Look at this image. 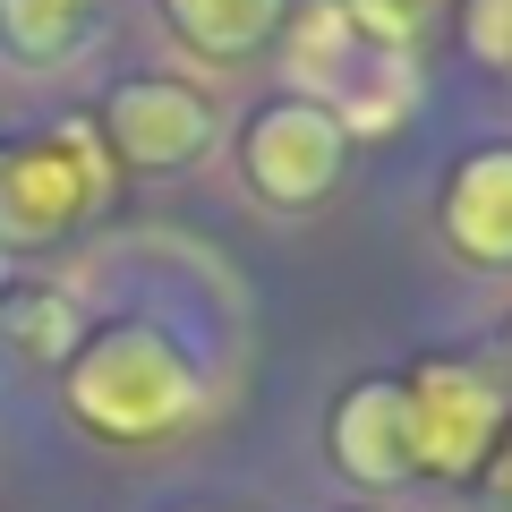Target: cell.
<instances>
[{
	"label": "cell",
	"mask_w": 512,
	"mask_h": 512,
	"mask_svg": "<svg viewBox=\"0 0 512 512\" xmlns=\"http://www.w3.org/2000/svg\"><path fill=\"white\" fill-rule=\"evenodd\" d=\"M69 410L111 444H154L197 410V367L171 333L154 325H111L77 342L69 359Z\"/></svg>",
	"instance_id": "6da1fadb"
},
{
	"label": "cell",
	"mask_w": 512,
	"mask_h": 512,
	"mask_svg": "<svg viewBox=\"0 0 512 512\" xmlns=\"http://www.w3.org/2000/svg\"><path fill=\"white\" fill-rule=\"evenodd\" d=\"M410 402V444H419V470H478L504 436V393H495L478 367L461 359H427L419 376L402 384Z\"/></svg>",
	"instance_id": "7a4b0ae2"
},
{
	"label": "cell",
	"mask_w": 512,
	"mask_h": 512,
	"mask_svg": "<svg viewBox=\"0 0 512 512\" xmlns=\"http://www.w3.org/2000/svg\"><path fill=\"white\" fill-rule=\"evenodd\" d=\"M94 128H60L43 146H9L0 154V239H52L94 205Z\"/></svg>",
	"instance_id": "3957f363"
},
{
	"label": "cell",
	"mask_w": 512,
	"mask_h": 512,
	"mask_svg": "<svg viewBox=\"0 0 512 512\" xmlns=\"http://www.w3.org/2000/svg\"><path fill=\"white\" fill-rule=\"evenodd\" d=\"M342 154H350V128L325 103H299L291 94V103H265L248 120V180L274 205H316L342 180Z\"/></svg>",
	"instance_id": "277c9868"
},
{
	"label": "cell",
	"mask_w": 512,
	"mask_h": 512,
	"mask_svg": "<svg viewBox=\"0 0 512 512\" xmlns=\"http://www.w3.org/2000/svg\"><path fill=\"white\" fill-rule=\"evenodd\" d=\"M103 137H111V154L137 163V171H180V163H197V154H205L214 111H205V94L180 86V77H137V86L111 94Z\"/></svg>",
	"instance_id": "5b68a950"
},
{
	"label": "cell",
	"mask_w": 512,
	"mask_h": 512,
	"mask_svg": "<svg viewBox=\"0 0 512 512\" xmlns=\"http://www.w3.org/2000/svg\"><path fill=\"white\" fill-rule=\"evenodd\" d=\"M333 461H342L359 487H402V478H419V444H410V402L402 384H350L342 410H333Z\"/></svg>",
	"instance_id": "8992f818"
},
{
	"label": "cell",
	"mask_w": 512,
	"mask_h": 512,
	"mask_svg": "<svg viewBox=\"0 0 512 512\" xmlns=\"http://www.w3.org/2000/svg\"><path fill=\"white\" fill-rule=\"evenodd\" d=\"M444 239L470 265H512V146H487L444 188Z\"/></svg>",
	"instance_id": "52a82bcc"
},
{
	"label": "cell",
	"mask_w": 512,
	"mask_h": 512,
	"mask_svg": "<svg viewBox=\"0 0 512 512\" xmlns=\"http://www.w3.org/2000/svg\"><path fill=\"white\" fill-rule=\"evenodd\" d=\"M282 9H291V0H163V18L180 26V43H197V52H214V60L256 52V43L282 26Z\"/></svg>",
	"instance_id": "ba28073f"
},
{
	"label": "cell",
	"mask_w": 512,
	"mask_h": 512,
	"mask_svg": "<svg viewBox=\"0 0 512 512\" xmlns=\"http://www.w3.org/2000/svg\"><path fill=\"white\" fill-rule=\"evenodd\" d=\"M86 18H94V0H0V35L26 60H60L86 35Z\"/></svg>",
	"instance_id": "9c48e42d"
},
{
	"label": "cell",
	"mask_w": 512,
	"mask_h": 512,
	"mask_svg": "<svg viewBox=\"0 0 512 512\" xmlns=\"http://www.w3.org/2000/svg\"><path fill=\"white\" fill-rule=\"evenodd\" d=\"M0 333L35 359H77V308L60 291H9L0 299Z\"/></svg>",
	"instance_id": "30bf717a"
},
{
	"label": "cell",
	"mask_w": 512,
	"mask_h": 512,
	"mask_svg": "<svg viewBox=\"0 0 512 512\" xmlns=\"http://www.w3.org/2000/svg\"><path fill=\"white\" fill-rule=\"evenodd\" d=\"M333 9L350 18V35H359L367 52H393V60L444 18V0H333Z\"/></svg>",
	"instance_id": "8fae6325"
},
{
	"label": "cell",
	"mask_w": 512,
	"mask_h": 512,
	"mask_svg": "<svg viewBox=\"0 0 512 512\" xmlns=\"http://www.w3.org/2000/svg\"><path fill=\"white\" fill-rule=\"evenodd\" d=\"M470 52L487 60V69H512V0H470Z\"/></svg>",
	"instance_id": "7c38bea8"
},
{
	"label": "cell",
	"mask_w": 512,
	"mask_h": 512,
	"mask_svg": "<svg viewBox=\"0 0 512 512\" xmlns=\"http://www.w3.org/2000/svg\"><path fill=\"white\" fill-rule=\"evenodd\" d=\"M504 359H512V325H504Z\"/></svg>",
	"instance_id": "4fadbf2b"
}]
</instances>
